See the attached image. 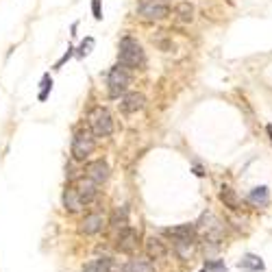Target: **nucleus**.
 <instances>
[{
	"instance_id": "1",
	"label": "nucleus",
	"mask_w": 272,
	"mask_h": 272,
	"mask_svg": "<svg viewBox=\"0 0 272 272\" xmlns=\"http://www.w3.org/2000/svg\"><path fill=\"white\" fill-rule=\"evenodd\" d=\"M118 61L120 65H125V68L129 70H135V68H142V65L146 63V57H144V51L142 46H139V42L135 37H122L120 39V46H118Z\"/></svg>"
},
{
	"instance_id": "2",
	"label": "nucleus",
	"mask_w": 272,
	"mask_h": 272,
	"mask_svg": "<svg viewBox=\"0 0 272 272\" xmlns=\"http://www.w3.org/2000/svg\"><path fill=\"white\" fill-rule=\"evenodd\" d=\"M196 231L205 237V242L218 246L222 242V235H225V225L220 222V218L216 216V213L205 211L201 216V220L196 222Z\"/></svg>"
},
{
	"instance_id": "3",
	"label": "nucleus",
	"mask_w": 272,
	"mask_h": 272,
	"mask_svg": "<svg viewBox=\"0 0 272 272\" xmlns=\"http://www.w3.org/2000/svg\"><path fill=\"white\" fill-rule=\"evenodd\" d=\"M87 120H89V131L94 133V137H109L113 133L111 113L107 111L105 107H101V105L92 107L87 113Z\"/></svg>"
},
{
	"instance_id": "4",
	"label": "nucleus",
	"mask_w": 272,
	"mask_h": 272,
	"mask_svg": "<svg viewBox=\"0 0 272 272\" xmlns=\"http://www.w3.org/2000/svg\"><path fill=\"white\" fill-rule=\"evenodd\" d=\"M96 148L94 133L89 129H79L72 137V157L77 161H85Z\"/></svg>"
},
{
	"instance_id": "5",
	"label": "nucleus",
	"mask_w": 272,
	"mask_h": 272,
	"mask_svg": "<svg viewBox=\"0 0 272 272\" xmlns=\"http://www.w3.org/2000/svg\"><path fill=\"white\" fill-rule=\"evenodd\" d=\"M131 85V70L125 68V65H113L107 74V87H109V96L118 98L120 94H125Z\"/></svg>"
},
{
	"instance_id": "6",
	"label": "nucleus",
	"mask_w": 272,
	"mask_h": 272,
	"mask_svg": "<svg viewBox=\"0 0 272 272\" xmlns=\"http://www.w3.org/2000/svg\"><path fill=\"white\" fill-rule=\"evenodd\" d=\"M170 13V5L166 0H148L139 7V15L146 20H161Z\"/></svg>"
},
{
	"instance_id": "7",
	"label": "nucleus",
	"mask_w": 272,
	"mask_h": 272,
	"mask_svg": "<svg viewBox=\"0 0 272 272\" xmlns=\"http://www.w3.org/2000/svg\"><path fill=\"white\" fill-rule=\"evenodd\" d=\"M118 244H115V249H118L120 253H127V255H133L137 251V246H139V235H137V231L135 229H125V231H120V235H118V240H115Z\"/></svg>"
},
{
	"instance_id": "8",
	"label": "nucleus",
	"mask_w": 272,
	"mask_h": 272,
	"mask_svg": "<svg viewBox=\"0 0 272 272\" xmlns=\"http://www.w3.org/2000/svg\"><path fill=\"white\" fill-rule=\"evenodd\" d=\"M109 166H107V161L103 159H96V161H89L85 166V177L92 179L96 185H103L107 179H109Z\"/></svg>"
},
{
	"instance_id": "9",
	"label": "nucleus",
	"mask_w": 272,
	"mask_h": 272,
	"mask_svg": "<svg viewBox=\"0 0 272 272\" xmlns=\"http://www.w3.org/2000/svg\"><path fill=\"white\" fill-rule=\"evenodd\" d=\"M105 216L101 211H92V213H87V216L81 220V233H85V235H96V233H101V231L105 229Z\"/></svg>"
},
{
	"instance_id": "10",
	"label": "nucleus",
	"mask_w": 272,
	"mask_h": 272,
	"mask_svg": "<svg viewBox=\"0 0 272 272\" xmlns=\"http://www.w3.org/2000/svg\"><path fill=\"white\" fill-rule=\"evenodd\" d=\"M74 189H77V194L81 196L83 205H89L98 196V185L94 183L92 179H87V177L74 181Z\"/></svg>"
},
{
	"instance_id": "11",
	"label": "nucleus",
	"mask_w": 272,
	"mask_h": 272,
	"mask_svg": "<svg viewBox=\"0 0 272 272\" xmlns=\"http://www.w3.org/2000/svg\"><path fill=\"white\" fill-rule=\"evenodd\" d=\"M166 235L172 237V244L175 242H194L199 231H196V225H179V227L166 229Z\"/></svg>"
},
{
	"instance_id": "12",
	"label": "nucleus",
	"mask_w": 272,
	"mask_h": 272,
	"mask_svg": "<svg viewBox=\"0 0 272 272\" xmlns=\"http://www.w3.org/2000/svg\"><path fill=\"white\" fill-rule=\"evenodd\" d=\"M144 105H146L144 94H137V92L125 94V96H122V101H120V107H122V111H125V113H135L139 109H144Z\"/></svg>"
},
{
	"instance_id": "13",
	"label": "nucleus",
	"mask_w": 272,
	"mask_h": 272,
	"mask_svg": "<svg viewBox=\"0 0 272 272\" xmlns=\"http://www.w3.org/2000/svg\"><path fill=\"white\" fill-rule=\"evenodd\" d=\"M146 255L151 259H163V257H168V246H166V242H161L159 237H148V240H146Z\"/></svg>"
},
{
	"instance_id": "14",
	"label": "nucleus",
	"mask_w": 272,
	"mask_h": 272,
	"mask_svg": "<svg viewBox=\"0 0 272 272\" xmlns=\"http://www.w3.org/2000/svg\"><path fill=\"white\" fill-rule=\"evenodd\" d=\"M63 207H65V211H70V213H77V211H81L85 207L83 201H81V196L77 194V189H74V185H70L63 192Z\"/></svg>"
},
{
	"instance_id": "15",
	"label": "nucleus",
	"mask_w": 272,
	"mask_h": 272,
	"mask_svg": "<svg viewBox=\"0 0 272 272\" xmlns=\"http://www.w3.org/2000/svg\"><path fill=\"white\" fill-rule=\"evenodd\" d=\"M249 203L253 207H266L270 203V187L268 185H257L249 192Z\"/></svg>"
},
{
	"instance_id": "16",
	"label": "nucleus",
	"mask_w": 272,
	"mask_h": 272,
	"mask_svg": "<svg viewBox=\"0 0 272 272\" xmlns=\"http://www.w3.org/2000/svg\"><path fill=\"white\" fill-rule=\"evenodd\" d=\"M237 268L244 270V272H261L263 268H266V263H263V259L257 257V255L249 253V255H244V257L237 261Z\"/></svg>"
},
{
	"instance_id": "17",
	"label": "nucleus",
	"mask_w": 272,
	"mask_h": 272,
	"mask_svg": "<svg viewBox=\"0 0 272 272\" xmlns=\"http://www.w3.org/2000/svg\"><path fill=\"white\" fill-rule=\"evenodd\" d=\"M220 201L225 203V207H229V209H242L240 196H237L235 189H231L229 185H222V189H220Z\"/></svg>"
},
{
	"instance_id": "18",
	"label": "nucleus",
	"mask_w": 272,
	"mask_h": 272,
	"mask_svg": "<svg viewBox=\"0 0 272 272\" xmlns=\"http://www.w3.org/2000/svg\"><path fill=\"white\" fill-rule=\"evenodd\" d=\"M111 263H113V259H109V257L89 259L83 266V272H111Z\"/></svg>"
},
{
	"instance_id": "19",
	"label": "nucleus",
	"mask_w": 272,
	"mask_h": 272,
	"mask_svg": "<svg viewBox=\"0 0 272 272\" xmlns=\"http://www.w3.org/2000/svg\"><path fill=\"white\" fill-rule=\"evenodd\" d=\"M109 225H111L113 229H118V231L129 229V209H127V207L115 209L113 216H111V220H109Z\"/></svg>"
},
{
	"instance_id": "20",
	"label": "nucleus",
	"mask_w": 272,
	"mask_h": 272,
	"mask_svg": "<svg viewBox=\"0 0 272 272\" xmlns=\"http://www.w3.org/2000/svg\"><path fill=\"white\" fill-rule=\"evenodd\" d=\"M127 272H157L148 259H131L127 263Z\"/></svg>"
},
{
	"instance_id": "21",
	"label": "nucleus",
	"mask_w": 272,
	"mask_h": 272,
	"mask_svg": "<svg viewBox=\"0 0 272 272\" xmlns=\"http://www.w3.org/2000/svg\"><path fill=\"white\" fill-rule=\"evenodd\" d=\"M175 13L179 15L181 22H192V18H194V5L192 3H179L175 7Z\"/></svg>"
},
{
	"instance_id": "22",
	"label": "nucleus",
	"mask_w": 272,
	"mask_h": 272,
	"mask_svg": "<svg viewBox=\"0 0 272 272\" xmlns=\"http://www.w3.org/2000/svg\"><path fill=\"white\" fill-rule=\"evenodd\" d=\"M42 87H39V94H37V98H39V103H44L46 98H48V94H51V89H53V79H51V74H44L42 77V83H39Z\"/></svg>"
},
{
	"instance_id": "23",
	"label": "nucleus",
	"mask_w": 272,
	"mask_h": 272,
	"mask_svg": "<svg viewBox=\"0 0 272 272\" xmlns=\"http://www.w3.org/2000/svg\"><path fill=\"white\" fill-rule=\"evenodd\" d=\"M94 37H85L83 42H81V46H79V57H87L89 53H92V48H94Z\"/></svg>"
},
{
	"instance_id": "24",
	"label": "nucleus",
	"mask_w": 272,
	"mask_h": 272,
	"mask_svg": "<svg viewBox=\"0 0 272 272\" xmlns=\"http://www.w3.org/2000/svg\"><path fill=\"white\" fill-rule=\"evenodd\" d=\"M207 270H211V272H227V266H225V261H209Z\"/></svg>"
},
{
	"instance_id": "25",
	"label": "nucleus",
	"mask_w": 272,
	"mask_h": 272,
	"mask_svg": "<svg viewBox=\"0 0 272 272\" xmlns=\"http://www.w3.org/2000/svg\"><path fill=\"white\" fill-rule=\"evenodd\" d=\"M72 55H74V48H72V46H68V53H65V55L61 57V59H59V61H57V63H55V70H59V68H61V65H63L65 61H68V59H70V57H72Z\"/></svg>"
},
{
	"instance_id": "26",
	"label": "nucleus",
	"mask_w": 272,
	"mask_h": 272,
	"mask_svg": "<svg viewBox=\"0 0 272 272\" xmlns=\"http://www.w3.org/2000/svg\"><path fill=\"white\" fill-rule=\"evenodd\" d=\"M92 13L96 20H103V11H101V0H92Z\"/></svg>"
},
{
	"instance_id": "27",
	"label": "nucleus",
	"mask_w": 272,
	"mask_h": 272,
	"mask_svg": "<svg viewBox=\"0 0 272 272\" xmlns=\"http://www.w3.org/2000/svg\"><path fill=\"white\" fill-rule=\"evenodd\" d=\"M194 175H196V177H205V172H203L201 166H196V168H194Z\"/></svg>"
},
{
	"instance_id": "28",
	"label": "nucleus",
	"mask_w": 272,
	"mask_h": 272,
	"mask_svg": "<svg viewBox=\"0 0 272 272\" xmlns=\"http://www.w3.org/2000/svg\"><path fill=\"white\" fill-rule=\"evenodd\" d=\"M266 133H268V137H270V144H272V125H268V127H266Z\"/></svg>"
},
{
	"instance_id": "29",
	"label": "nucleus",
	"mask_w": 272,
	"mask_h": 272,
	"mask_svg": "<svg viewBox=\"0 0 272 272\" xmlns=\"http://www.w3.org/2000/svg\"><path fill=\"white\" fill-rule=\"evenodd\" d=\"M203 272H207V270H203Z\"/></svg>"
}]
</instances>
